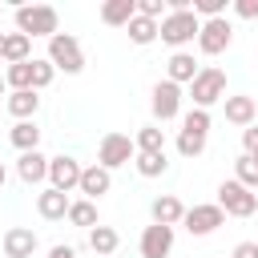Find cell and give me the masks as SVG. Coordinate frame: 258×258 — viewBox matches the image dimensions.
I'll list each match as a JSON object with an SVG mask.
<instances>
[{
  "label": "cell",
  "mask_w": 258,
  "mask_h": 258,
  "mask_svg": "<svg viewBox=\"0 0 258 258\" xmlns=\"http://www.w3.org/2000/svg\"><path fill=\"white\" fill-rule=\"evenodd\" d=\"M202 73V64L194 60V52H173L169 60H165V81H173V85H194V77Z\"/></svg>",
  "instance_id": "5bb4252c"
},
{
  "label": "cell",
  "mask_w": 258,
  "mask_h": 258,
  "mask_svg": "<svg viewBox=\"0 0 258 258\" xmlns=\"http://www.w3.org/2000/svg\"><path fill=\"white\" fill-rule=\"evenodd\" d=\"M198 32H202V20L194 16V8H189V12H165V20H161V40L173 44L177 52H181L189 40H198Z\"/></svg>",
  "instance_id": "277c9868"
},
{
  "label": "cell",
  "mask_w": 258,
  "mask_h": 258,
  "mask_svg": "<svg viewBox=\"0 0 258 258\" xmlns=\"http://www.w3.org/2000/svg\"><path fill=\"white\" fill-rule=\"evenodd\" d=\"M89 202H97V198H105L109 189H113V173L105 169V165H85V173H81V185H77Z\"/></svg>",
  "instance_id": "2e32d148"
},
{
  "label": "cell",
  "mask_w": 258,
  "mask_h": 258,
  "mask_svg": "<svg viewBox=\"0 0 258 258\" xmlns=\"http://www.w3.org/2000/svg\"><path fill=\"white\" fill-rule=\"evenodd\" d=\"M81 173H85V165H81L77 157H69V153H56V157H48V185H52V189H60V194H73V189L81 185Z\"/></svg>",
  "instance_id": "9c48e42d"
},
{
  "label": "cell",
  "mask_w": 258,
  "mask_h": 258,
  "mask_svg": "<svg viewBox=\"0 0 258 258\" xmlns=\"http://www.w3.org/2000/svg\"><path fill=\"white\" fill-rule=\"evenodd\" d=\"M24 60H32V40L24 32H8V40H4V64H24Z\"/></svg>",
  "instance_id": "cb8c5ba5"
},
{
  "label": "cell",
  "mask_w": 258,
  "mask_h": 258,
  "mask_svg": "<svg viewBox=\"0 0 258 258\" xmlns=\"http://www.w3.org/2000/svg\"><path fill=\"white\" fill-rule=\"evenodd\" d=\"M230 258H258V242H238Z\"/></svg>",
  "instance_id": "e575fe53"
},
{
  "label": "cell",
  "mask_w": 258,
  "mask_h": 258,
  "mask_svg": "<svg viewBox=\"0 0 258 258\" xmlns=\"http://www.w3.org/2000/svg\"><path fill=\"white\" fill-rule=\"evenodd\" d=\"M69 222H73V226H81V230L101 226V218H97V202H89V198L73 202V206H69Z\"/></svg>",
  "instance_id": "484cf974"
},
{
  "label": "cell",
  "mask_w": 258,
  "mask_h": 258,
  "mask_svg": "<svg viewBox=\"0 0 258 258\" xmlns=\"http://www.w3.org/2000/svg\"><path fill=\"white\" fill-rule=\"evenodd\" d=\"M52 77H56L52 60H48V56H32V93L48 89V85H52Z\"/></svg>",
  "instance_id": "f1b7e54d"
},
{
  "label": "cell",
  "mask_w": 258,
  "mask_h": 258,
  "mask_svg": "<svg viewBox=\"0 0 258 258\" xmlns=\"http://www.w3.org/2000/svg\"><path fill=\"white\" fill-rule=\"evenodd\" d=\"M48 258H77V250L60 242V246H52V250H48Z\"/></svg>",
  "instance_id": "d590c367"
},
{
  "label": "cell",
  "mask_w": 258,
  "mask_h": 258,
  "mask_svg": "<svg viewBox=\"0 0 258 258\" xmlns=\"http://www.w3.org/2000/svg\"><path fill=\"white\" fill-rule=\"evenodd\" d=\"M149 214H153V222H157V226H181L185 206H181L173 194H161V198H153V202H149Z\"/></svg>",
  "instance_id": "ac0fdd59"
},
{
  "label": "cell",
  "mask_w": 258,
  "mask_h": 258,
  "mask_svg": "<svg viewBox=\"0 0 258 258\" xmlns=\"http://www.w3.org/2000/svg\"><path fill=\"white\" fill-rule=\"evenodd\" d=\"M133 165H137L141 177H161V173L169 169V157H165V153H137Z\"/></svg>",
  "instance_id": "4316f807"
},
{
  "label": "cell",
  "mask_w": 258,
  "mask_h": 258,
  "mask_svg": "<svg viewBox=\"0 0 258 258\" xmlns=\"http://www.w3.org/2000/svg\"><path fill=\"white\" fill-rule=\"evenodd\" d=\"M8 141H12L20 153H32V149L40 145V129H36V121H16V125L8 129Z\"/></svg>",
  "instance_id": "7402d4cb"
},
{
  "label": "cell",
  "mask_w": 258,
  "mask_h": 258,
  "mask_svg": "<svg viewBox=\"0 0 258 258\" xmlns=\"http://www.w3.org/2000/svg\"><path fill=\"white\" fill-rule=\"evenodd\" d=\"M16 173H20L24 185H40V181H48V157H44L40 149L20 153V157H16Z\"/></svg>",
  "instance_id": "9a60e30c"
},
{
  "label": "cell",
  "mask_w": 258,
  "mask_h": 258,
  "mask_svg": "<svg viewBox=\"0 0 258 258\" xmlns=\"http://www.w3.org/2000/svg\"><path fill=\"white\" fill-rule=\"evenodd\" d=\"M181 226L189 230V238H206V234H214L218 226H226V210H222L218 202L189 206V210H185V218H181Z\"/></svg>",
  "instance_id": "52a82bcc"
},
{
  "label": "cell",
  "mask_w": 258,
  "mask_h": 258,
  "mask_svg": "<svg viewBox=\"0 0 258 258\" xmlns=\"http://www.w3.org/2000/svg\"><path fill=\"white\" fill-rule=\"evenodd\" d=\"M117 246H121V234H117L113 226H93V230H89V250H93L97 258H113Z\"/></svg>",
  "instance_id": "44dd1931"
},
{
  "label": "cell",
  "mask_w": 258,
  "mask_h": 258,
  "mask_svg": "<svg viewBox=\"0 0 258 258\" xmlns=\"http://www.w3.org/2000/svg\"><path fill=\"white\" fill-rule=\"evenodd\" d=\"M69 206H73L69 194H60V189H52V185L36 194V214H40L44 222H60V218H69Z\"/></svg>",
  "instance_id": "e0dca14e"
},
{
  "label": "cell",
  "mask_w": 258,
  "mask_h": 258,
  "mask_svg": "<svg viewBox=\"0 0 258 258\" xmlns=\"http://www.w3.org/2000/svg\"><path fill=\"white\" fill-rule=\"evenodd\" d=\"M149 109H153L157 121H173V117L181 113V85H173V81H157L153 93H149Z\"/></svg>",
  "instance_id": "30bf717a"
},
{
  "label": "cell",
  "mask_w": 258,
  "mask_h": 258,
  "mask_svg": "<svg viewBox=\"0 0 258 258\" xmlns=\"http://www.w3.org/2000/svg\"><path fill=\"white\" fill-rule=\"evenodd\" d=\"M165 0H137V16H149V20H165Z\"/></svg>",
  "instance_id": "1f68e13d"
},
{
  "label": "cell",
  "mask_w": 258,
  "mask_h": 258,
  "mask_svg": "<svg viewBox=\"0 0 258 258\" xmlns=\"http://www.w3.org/2000/svg\"><path fill=\"white\" fill-rule=\"evenodd\" d=\"M234 181H242L246 189H258V157L242 153V157L234 161Z\"/></svg>",
  "instance_id": "83f0119b"
},
{
  "label": "cell",
  "mask_w": 258,
  "mask_h": 258,
  "mask_svg": "<svg viewBox=\"0 0 258 258\" xmlns=\"http://www.w3.org/2000/svg\"><path fill=\"white\" fill-rule=\"evenodd\" d=\"M4 93H8V81H4V73H0V97H4Z\"/></svg>",
  "instance_id": "f35d334b"
},
{
  "label": "cell",
  "mask_w": 258,
  "mask_h": 258,
  "mask_svg": "<svg viewBox=\"0 0 258 258\" xmlns=\"http://www.w3.org/2000/svg\"><path fill=\"white\" fill-rule=\"evenodd\" d=\"M133 157H137V145H133L129 133H105L101 145H97V165H105L109 173L121 169V165H129Z\"/></svg>",
  "instance_id": "5b68a950"
},
{
  "label": "cell",
  "mask_w": 258,
  "mask_h": 258,
  "mask_svg": "<svg viewBox=\"0 0 258 258\" xmlns=\"http://www.w3.org/2000/svg\"><path fill=\"white\" fill-rule=\"evenodd\" d=\"M141 258H169L173 254V226H145L141 230Z\"/></svg>",
  "instance_id": "8fae6325"
},
{
  "label": "cell",
  "mask_w": 258,
  "mask_h": 258,
  "mask_svg": "<svg viewBox=\"0 0 258 258\" xmlns=\"http://www.w3.org/2000/svg\"><path fill=\"white\" fill-rule=\"evenodd\" d=\"M16 32H24L28 40L32 36H56L60 32V16H56V8H48V4H20L16 8Z\"/></svg>",
  "instance_id": "6da1fadb"
},
{
  "label": "cell",
  "mask_w": 258,
  "mask_h": 258,
  "mask_svg": "<svg viewBox=\"0 0 258 258\" xmlns=\"http://www.w3.org/2000/svg\"><path fill=\"white\" fill-rule=\"evenodd\" d=\"M8 113L16 117V121H32L36 117V109H40V97L32 93V89H20V93H8Z\"/></svg>",
  "instance_id": "ffe728a7"
},
{
  "label": "cell",
  "mask_w": 258,
  "mask_h": 258,
  "mask_svg": "<svg viewBox=\"0 0 258 258\" xmlns=\"http://www.w3.org/2000/svg\"><path fill=\"white\" fill-rule=\"evenodd\" d=\"M4 181H8V169H4V161H0V189H4Z\"/></svg>",
  "instance_id": "8d00e7d4"
},
{
  "label": "cell",
  "mask_w": 258,
  "mask_h": 258,
  "mask_svg": "<svg viewBox=\"0 0 258 258\" xmlns=\"http://www.w3.org/2000/svg\"><path fill=\"white\" fill-rule=\"evenodd\" d=\"M133 16H137V0H105L101 4V20L109 28H129Z\"/></svg>",
  "instance_id": "d6986e66"
},
{
  "label": "cell",
  "mask_w": 258,
  "mask_h": 258,
  "mask_svg": "<svg viewBox=\"0 0 258 258\" xmlns=\"http://www.w3.org/2000/svg\"><path fill=\"white\" fill-rule=\"evenodd\" d=\"M181 129H189V133L206 137V133H210V109H189V113L181 117Z\"/></svg>",
  "instance_id": "4dcf8cb0"
},
{
  "label": "cell",
  "mask_w": 258,
  "mask_h": 258,
  "mask_svg": "<svg viewBox=\"0 0 258 258\" xmlns=\"http://www.w3.org/2000/svg\"><path fill=\"white\" fill-rule=\"evenodd\" d=\"M234 16H242V20H258V0H234Z\"/></svg>",
  "instance_id": "d6a6232c"
},
{
  "label": "cell",
  "mask_w": 258,
  "mask_h": 258,
  "mask_svg": "<svg viewBox=\"0 0 258 258\" xmlns=\"http://www.w3.org/2000/svg\"><path fill=\"white\" fill-rule=\"evenodd\" d=\"M189 101H194V109H210V105L226 101V73L218 64H206L189 85Z\"/></svg>",
  "instance_id": "7a4b0ae2"
},
{
  "label": "cell",
  "mask_w": 258,
  "mask_h": 258,
  "mask_svg": "<svg viewBox=\"0 0 258 258\" xmlns=\"http://www.w3.org/2000/svg\"><path fill=\"white\" fill-rule=\"evenodd\" d=\"M125 32H129V40H133V44H153V40L161 36V20H149V16H133Z\"/></svg>",
  "instance_id": "603a6c76"
},
{
  "label": "cell",
  "mask_w": 258,
  "mask_h": 258,
  "mask_svg": "<svg viewBox=\"0 0 258 258\" xmlns=\"http://www.w3.org/2000/svg\"><path fill=\"white\" fill-rule=\"evenodd\" d=\"M177 153H181V157H202V153H206V137L181 129V133H177Z\"/></svg>",
  "instance_id": "f546056e"
},
{
  "label": "cell",
  "mask_w": 258,
  "mask_h": 258,
  "mask_svg": "<svg viewBox=\"0 0 258 258\" xmlns=\"http://www.w3.org/2000/svg\"><path fill=\"white\" fill-rule=\"evenodd\" d=\"M0 246H4V258H32L36 246H40V238L28 226H12V230H4V242Z\"/></svg>",
  "instance_id": "7c38bea8"
},
{
  "label": "cell",
  "mask_w": 258,
  "mask_h": 258,
  "mask_svg": "<svg viewBox=\"0 0 258 258\" xmlns=\"http://www.w3.org/2000/svg\"><path fill=\"white\" fill-rule=\"evenodd\" d=\"M4 40H8V32H0V60H4Z\"/></svg>",
  "instance_id": "74e56055"
},
{
  "label": "cell",
  "mask_w": 258,
  "mask_h": 258,
  "mask_svg": "<svg viewBox=\"0 0 258 258\" xmlns=\"http://www.w3.org/2000/svg\"><path fill=\"white\" fill-rule=\"evenodd\" d=\"M133 145H137V153H165V133L157 125H141Z\"/></svg>",
  "instance_id": "d4e9b609"
},
{
  "label": "cell",
  "mask_w": 258,
  "mask_h": 258,
  "mask_svg": "<svg viewBox=\"0 0 258 258\" xmlns=\"http://www.w3.org/2000/svg\"><path fill=\"white\" fill-rule=\"evenodd\" d=\"M226 121H230V125H238V129L258 125V97H246V93L226 97Z\"/></svg>",
  "instance_id": "4fadbf2b"
},
{
  "label": "cell",
  "mask_w": 258,
  "mask_h": 258,
  "mask_svg": "<svg viewBox=\"0 0 258 258\" xmlns=\"http://www.w3.org/2000/svg\"><path fill=\"white\" fill-rule=\"evenodd\" d=\"M48 60H52V69H56V73H69V77H77V73L85 69L81 40H77L73 32H56V36L48 40Z\"/></svg>",
  "instance_id": "3957f363"
},
{
  "label": "cell",
  "mask_w": 258,
  "mask_h": 258,
  "mask_svg": "<svg viewBox=\"0 0 258 258\" xmlns=\"http://www.w3.org/2000/svg\"><path fill=\"white\" fill-rule=\"evenodd\" d=\"M218 206L226 210V218H250V214L258 210V194L230 177V181L218 185Z\"/></svg>",
  "instance_id": "8992f818"
},
{
  "label": "cell",
  "mask_w": 258,
  "mask_h": 258,
  "mask_svg": "<svg viewBox=\"0 0 258 258\" xmlns=\"http://www.w3.org/2000/svg\"><path fill=\"white\" fill-rule=\"evenodd\" d=\"M230 40H234V24H230L226 16H218V20H202V32H198V48H202V56H222V52L230 48Z\"/></svg>",
  "instance_id": "ba28073f"
},
{
  "label": "cell",
  "mask_w": 258,
  "mask_h": 258,
  "mask_svg": "<svg viewBox=\"0 0 258 258\" xmlns=\"http://www.w3.org/2000/svg\"><path fill=\"white\" fill-rule=\"evenodd\" d=\"M242 149H246L250 157H258V125H250V129H242Z\"/></svg>",
  "instance_id": "836d02e7"
}]
</instances>
